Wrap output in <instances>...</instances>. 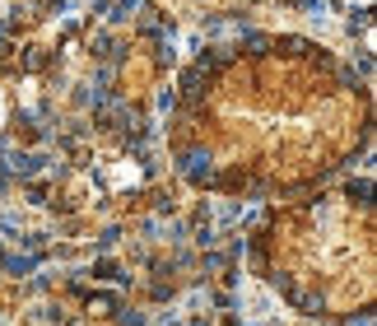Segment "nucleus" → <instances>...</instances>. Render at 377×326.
Wrapping results in <instances>:
<instances>
[{
    "label": "nucleus",
    "instance_id": "3",
    "mask_svg": "<svg viewBox=\"0 0 377 326\" xmlns=\"http://www.w3.org/2000/svg\"><path fill=\"white\" fill-rule=\"evenodd\" d=\"M94 275H98V279H122V270H117V261H98Z\"/></svg>",
    "mask_w": 377,
    "mask_h": 326
},
{
    "label": "nucleus",
    "instance_id": "7",
    "mask_svg": "<svg viewBox=\"0 0 377 326\" xmlns=\"http://www.w3.org/2000/svg\"><path fill=\"white\" fill-rule=\"evenodd\" d=\"M0 261H5V252H0Z\"/></svg>",
    "mask_w": 377,
    "mask_h": 326
},
{
    "label": "nucleus",
    "instance_id": "2",
    "mask_svg": "<svg viewBox=\"0 0 377 326\" xmlns=\"http://www.w3.org/2000/svg\"><path fill=\"white\" fill-rule=\"evenodd\" d=\"M345 196H349L354 205H359V210H368V196H373V182H349V186H345Z\"/></svg>",
    "mask_w": 377,
    "mask_h": 326
},
{
    "label": "nucleus",
    "instance_id": "6",
    "mask_svg": "<svg viewBox=\"0 0 377 326\" xmlns=\"http://www.w3.org/2000/svg\"><path fill=\"white\" fill-rule=\"evenodd\" d=\"M0 149H5V140H0Z\"/></svg>",
    "mask_w": 377,
    "mask_h": 326
},
{
    "label": "nucleus",
    "instance_id": "1",
    "mask_svg": "<svg viewBox=\"0 0 377 326\" xmlns=\"http://www.w3.org/2000/svg\"><path fill=\"white\" fill-rule=\"evenodd\" d=\"M173 154H177V172L187 177L191 186H215V154L210 149H201V145H173Z\"/></svg>",
    "mask_w": 377,
    "mask_h": 326
},
{
    "label": "nucleus",
    "instance_id": "5",
    "mask_svg": "<svg viewBox=\"0 0 377 326\" xmlns=\"http://www.w3.org/2000/svg\"><path fill=\"white\" fill-rule=\"evenodd\" d=\"M117 322H122V326H144V312H131V308H126Z\"/></svg>",
    "mask_w": 377,
    "mask_h": 326
},
{
    "label": "nucleus",
    "instance_id": "4",
    "mask_svg": "<svg viewBox=\"0 0 377 326\" xmlns=\"http://www.w3.org/2000/svg\"><path fill=\"white\" fill-rule=\"evenodd\" d=\"M224 261H228V256H219V252H205V256H201L205 270H224Z\"/></svg>",
    "mask_w": 377,
    "mask_h": 326
}]
</instances>
